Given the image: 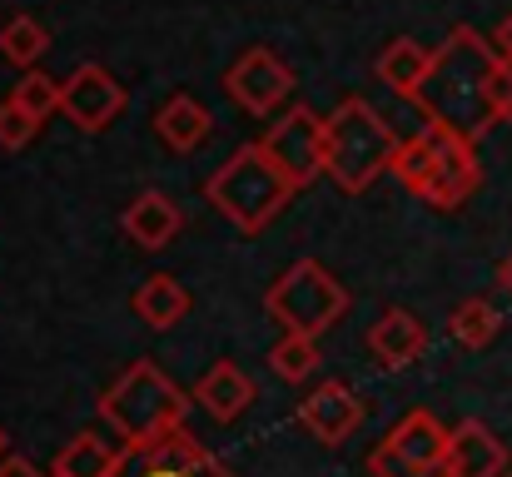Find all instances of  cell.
I'll use <instances>...</instances> for the list:
<instances>
[{
  "label": "cell",
  "instance_id": "83f0119b",
  "mask_svg": "<svg viewBox=\"0 0 512 477\" xmlns=\"http://www.w3.org/2000/svg\"><path fill=\"white\" fill-rule=\"evenodd\" d=\"M493 115H498V125H512V60L508 55L493 70Z\"/></svg>",
  "mask_w": 512,
  "mask_h": 477
},
{
  "label": "cell",
  "instance_id": "d6a6232c",
  "mask_svg": "<svg viewBox=\"0 0 512 477\" xmlns=\"http://www.w3.org/2000/svg\"><path fill=\"white\" fill-rule=\"evenodd\" d=\"M503 477H512V468H508V473H503Z\"/></svg>",
  "mask_w": 512,
  "mask_h": 477
},
{
  "label": "cell",
  "instance_id": "f1b7e54d",
  "mask_svg": "<svg viewBox=\"0 0 512 477\" xmlns=\"http://www.w3.org/2000/svg\"><path fill=\"white\" fill-rule=\"evenodd\" d=\"M0 477H45V473H40L30 458H20V453H5V458H0Z\"/></svg>",
  "mask_w": 512,
  "mask_h": 477
},
{
  "label": "cell",
  "instance_id": "1f68e13d",
  "mask_svg": "<svg viewBox=\"0 0 512 477\" xmlns=\"http://www.w3.org/2000/svg\"><path fill=\"white\" fill-rule=\"evenodd\" d=\"M0 458H5V433H0Z\"/></svg>",
  "mask_w": 512,
  "mask_h": 477
},
{
  "label": "cell",
  "instance_id": "7a4b0ae2",
  "mask_svg": "<svg viewBox=\"0 0 512 477\" xmlns=\"http://www.w3.org/2000/svg\"><path fill=\"white\" fill-rule=\"evenodd\" d=\"M184 413H189L184 388L174 383L170 373H160L155 358L130 363L100 393V418L120 433L125 448H155V443H165L170 433L184 428Z\"/></svg>",
  "mask_w": 512,
  "mask_h": 477
},
{
  "label": "cell",
  "instance_id": "8992f818",
  "mask_svg": "<svg viewBox=\"0 0 512 477\" xmlns=\"http://www.w3.org/2000/svg\"><path fill=\"white\" fill-rule=\"evenodd\" d=\"M224 95H229L244 115L264 120V115H274V110L294 95V70H289L269 45H249V50L229 65V75H224Z\"/></svg>",
  "mask_w": 512,
  "mask_h": 477
},
{
  "label": "cell",
  "instance_id": "d6986e66",
  "mask_svg": "<svg viewBox=\"0 0 512 477\" xmlns=\"http://www.w3.org/2000/svg\"><path fill=\"white\" fill-rule=\"evenodd\" d=\"M125 463H130V448H115L100 433H80L60 448L50 477H120Z\"/></svg>",
  "mask_w": 512,
  "mask_h": 477
},
{
  "label": "cell",
  "instance_id": "7402d4cb",
  "mask_svg": "<svg viewBox=\"0 0 512 477\" xmlns=\"http://www.w3.org/2000/svg\"><path fill=\"white\" fill-rule=\"evenodd\" d=\"M45 50H50V35H45V25L35 15H10L0 25V60H10L20 70H35Z\"/></svg>",
  "mask_w": 512,
  "mask_h": 477
},
{
  "label": "cell",
  "instance_id": "4dcf8cb0",
  "mask_svg": "<svg viewBox=\"0 0 512 477\" xmlns=\"http://www.w3.org/2000/svg\"><path fill=\"white\" fill-rule=\"evenodd\" d=\"M498 289H503V294L512 299V254L503 259V264H498Z\"/></svg>",
  "mask_w": 512,
  "mask_h": 477
},
{
  "label": "cell",
  "instance_id": "9c48e42d",
  "mask_svg": "<svg viewBox=\"0 0 512 477\" xmlns=\"http://www.w3.org/2000/svg\"><path fill=\"white\" fill-rule=\"evenodd\" d=\"M433 130H438V125H433ZM438 135H443L438 169H433V179H428V189H423L418 199L433 204V209H458V204H468V199L478 194L483 164H478V150H473L468 135H453V130H438Z\"/></svg>",
  "mask_w": 512,
  "mask_h": 477
},
{
  "label": "cell",
  "instance_id": "5bb4252c",
  "mask_svg": "<svg viewBox=\"0 0 512 477\" xmlns=\"http://www.w3.org/2000/svg\"><path fill=\"white\" fill-rule=\"evenodd\" d=\"M254 398H259V388H254V378H249L234 358H219V363L194 383V403H199L214 423H234V418H244Z\"/></svg>",
  "mask_w": 512,
  "mask_h": 477
},
{
  "label": "cell",
  "instance_id": "9a60e30c",
  "mask_svg": "<svg viewBox=\"0 0 512 477\" xmlns=\"http://www.w3.org/2000/svg\"><path fill=\"white\" fill-rule=\"evenodd\" d=\"M135 458H140L135 477H229L184 428L170 433L165 443H155V448H135Z\"/></svg>",
  "mask_w": 512,
  "mask_h": 477
},
{
  "label": "cell",
  "instance_id": "3957f363",
  "mask_svg": "<svg viewBox=\"0 0 512 477\" xmlns=\"http://www.w3.org/2000/svg\"><path fill=\"white\" fill-rule=\"evenodd\" d=\"M204 194H209V204H214L234 229L259 234V229H269V224L284 214V204H289L299 189L284 179V169L269 159L264 145H239L234 155L209 174Z\"/></svg>",
  "mask_w": 512,
  "mask_h": 477
},
{
  "label": "cell",
  "instance_id": "d4e9b609",
  "mask_svg": "<svg viewBox=\"0 0 512 477\" xmlns=\"http://www.w3.org/2000/svg\"><path fill=\"white\" fill-rule=\"evenodd\" d=\"M10 100H15V105H25L35 120H50V115H60L65 85H60V80H50V75H40V70H25V75L15 80Z\"/></svg>",
  "mask_w": 512,
  "mask_h": 477
},
{
  "label": "cell",
  "instance_id": "7c38bea8",
  "mask_svg": "<svg viewBox=\"0 0 512 477\" xmlns=\"http://www.w3.org/2000/svg\"><path fill=\"white\" fill-rule=\"evenodd\" d=\"M368 353H373L378 368H388V373L418 363V358L428 353V328H423V318L408 314V309L378 314V323L368 328Z\"/></svg>",
  "mask_w": 512,
  "mask_h": 477
},
{
  "label": "cell",
  "instance_id": "484cf974",
  "mask_svg": "<svg viewBox=\"0 0 512 477\" xmlns=\"http://www.w3.org/2000/svg\"><path fill=\"white\" fill-rule=\"evenodd\" d=\"M35 130H40V120L25 105H15V100L0 105V150H25L35 140Z\"/></svg>",
  "mask_w": 512,
  "mask_h": 477
},
{
  "label": "cell",
  "instance_id": "ffe728a7",
  "mask_svg": "<svg viewBox=\"0 0 512 477\" xmlns=\"http://www.w3.org/2000/svg\"><path fill=\"white\" fill-rule=\"evenodd\" d=\"M135 314H140V323H150L155 333H165L174 323H184V314H189V289L174 274H150L135 289Z\"/></svg>",
  "mask_w": 512,
  "mask_h": 477
},
{
  "label": "cell",
  "instance_id": "30bf717a",
  "mask_svg": "<svg viewBox=\"0 0 512 477\" xmlns=\"http://www.w3.org/2000/svg\"><path fill=\"white\" fill-rule=\"evenodd\" d=\"M299 423L324 443V448H339L343 438L363 423V403H358V393L339 383V378H329V383H319L304 403H299Z\"/></svg>",
  "mask_w": 512,
  "mask_h": 477
},
{
  "label": "cell",
  "instance_id": "ba28073f",
  "mask_svg": "<svg viewBox=\"0 0 512 477\" xmlns=\"http://www.w3.org/2000/svg\"><path fill=\"white\" fill-rule=\"evenodd\" d=\"M120 110H125V85H120L105 65H80V70L65 80L60 115H65L75 130L95 135V130H105Z\"/></svg>",
  "mask_w": 512,
  "mask_h": 477
},
{
  "label": "cell",
  "instance_id": "4fadbf2b",
  "mask_svg": "<svg viewBox=\"0 0 512 477\" xmlns=\"http://www.w3.org/2000/svg\"><path fill=\"white\" fill-rule=\"evenodd\" d=\"M120 229H125V234H130V244H140L145 254H160V249H170L174 239H179L184 214H179V204H174L170 194L145 189V194H135V199H130V209H125Z\"/></svg>",
  "mask_w": 512,
  "mask_h": 477
},
{
  "label": "cell",
  "instance_id": "cb8c5ba5",
  "mask_svg": "<svg viewBox=\"0 0 512 477\" xmlns=\"http://www.w3.org/2000/svg\"><path fill=\"white\" fill-rule=\"evenodd\" d=\"M498 328H503V314L488 304V299H463L453 318H448V333L463 343V348H488L493 338H498Z\"/></svg>",
  "mask_w": 512,
  "mask_h": 477
},
{
  "label": "cell",
  "instance_id": "e0dca14e",
  "mask_svg": "<svg viewBox=\"0 0 512 477\" xmlns=\"http://www.w3.org/2000/svg\"><path fill=\"white\" fill-rule=\"evenodd\" d=\"M209 130H214V115H209L194 95H170V100L155 110V135H160V145L174 150V155H194V150L209 140Z\"/></svg>",
  "mask_w": 512,
  "mask_h": 477
},
{
  "label": "cell",
  "instance_id": "2e32d148",
  "mask_svg": "<svg viewBox=\"0 0 512 477\" xmlns=\"http://www.w3.org/2000/svg\"><path fill=\"white\" fill-rule=\"evenodd\" d=\"M448 428L428 413V408H413L408 418H398L393 423V433L383 438L398 458H408V463H418V468H438L443 473V458H448Z\"/></svg>",
  "mask_w": 512,
  "mask_h": 477
},
{
  "label": "cell",
  "instance_id": "52a82bcc",
  "mask_svg": "<svg viewBox=\"0 0 512 477\" xmlns=\"http://www.w3.org/2000/svg\"><path fill=\"white\" fill-rule=\"evenodd\" d=\"M259 145L269 150V159L284 169L294 189H309L324 174V120L309 105H294L284 120H274Z\"/></svg>",
  "mask_w": 512,
  "mask_h": 477
},
{
  "label": "cell",
  "instance_id": "44dd1931",
  "mask_svg": "<svg viewBox=\"0 0 512 477\" xmlns=\"http://www.w3.org/2000/svg\"><path fill=\"white\" fill-rule=\"evenodd\" d=\"M438 150H443V135H438L433 125H423V135H413V140L398 145V155H393V169H388V174H393L408 194H423L428 179H433V169H438Z\"/></svg>",
  "mask_w": 512,
  "mask_h": 477
},
{
  "label": "cell",
  "instance_id": "6da1fadb",
  "mask_svg": "<svg viewBox=\"0 0 512 477\" xmlns=\"http://www.w3.org/2000/svg\"><path fill=\"white\" fill-rule=\"evenodd\" d=\"M498 45H488L473 25H458L428 65V80L418 85L413 105L423 110V125L453 130L478 140L488 125H498L493 115V70H498Z\"/></svg>",
  "mask_w": 512,
  "mask_h": 477
},
{
  "label": "cell",
  "instance_id": "f546056e",
  "mask_svg": "<svg viewBox=\"0 0 512 477\" xmlns=\"http://www.w3.org/2000/svg\"><path fill=\"white\" fill-rule=\"evenodd\" d=\"M493 45H498V55H508L512 60V10L498 20V30H493Z\"/></svg>",
  "mask_w": 512,
  "mask_h": 477
},
{
  "label": "cell",
  "instance_id": "ac0fdd59",
  "mask_svg": "<svg viewBox=\"0 0 512 477\" xmlns=\"http://www.w3.org/2000/svg\"><path fill=\"white\" fill-rule=\"evenodd\" d=\"M428 65H433V50L403 35V40H388V45L378 50L373 75H378V85H388L398 100H413L418 85L428 80Z\"/></svg>",
  "mask_w": 512,
  "mask_h": 477
},
{
  "label": "cell",
  "instance_id": "277c9868",
  "mask_svg": "<svg viewBox=\"0 0 512 477\" xmlns=\"http://www.w3.org/2000/svg\"><path fill=\"white\" fill-rule=\"evenodd\" d=\"M398 145L403 140L383 125V115L368 100L348 95L339 110L324 120V174L348 194H363L378 174L393 169Z\"/></svg>",
  "mask_w": 512,
  "mask_h": 477
},
{
  "label": "cell",
  "instance_id": "8fae6325",
  "mask_svg": "<svg viewBox=\"0 0 512 477\" xmlns=\"http://www.w3.org/2000/svg\"><path fill=\"white\" fill-rule=\"evenodd\" d=\"M448 477H503L508 473V448L498 443V433L478 418H463L448 438V458H443Z\"/></svg>",
  "mask_w": 512,
  "mask_h": 477
},
{
  "label": "cell",
  "instance_id": "4316f807",
  "mask_svg": "<svg viewBox=\"0 0 512 477\" xmlns=\"http://www.w3.org/2000/svg\"><path fill=\"white\" fill-rule=\"evenodd\" d=\"M368 477H448V473H438V468H418V463L398 458L388 443H378V448L368 453Z\"/></svg>",
  "mask_w": 512,
  "mask_h": 477
},
{
  "label": "cell",
  "instance_id": "5b68a950",
  "mask_svg": "<svg viewBox=\"0 0 512 477\" xmlns=\"http://www.w3.org/2000/svg\"><path fill=\"white\" fill-rule=\"evenodd\" d=\"M348 304H353L348 289H343L319 259L289 264V269L269 284V294H264V309H269V318H274L284 333H309V338H324V333L348 314Z\"/></svg>",
  "mask_w": 512,
  "mask_h": 477
},
{
  "label": "cell",
  "instance_id": "603a6c76",
  "mask_svg": "<svg viewBox=\"0 0 512 477\" xmlns=\"http://www.w3.org/2000/svg\"><path fill=\"white\" fill-rule=\"evenodd\" d=\"M269 368H274V378H284V383L314 378V368H319V338H309V333H284V338L269 348Z\"/></svg>",
  "mask_w": 512,
  "mask_h": 477
}]
</instances>
